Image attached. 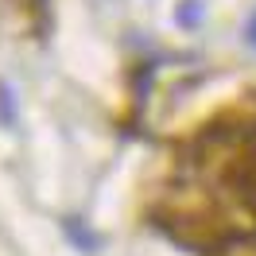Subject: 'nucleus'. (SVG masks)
<instances>
[{"label":"nucleus","mask_w":256,"mask_h":256,"mask_svg":"<svg viewBox=\"0 0 256 256\" xmlns=\"http://www.w3.org/2000/svg\"><path fill=\"white\" fill-rule=\"evenodd\" d=\"M0 124H16V105H12V90L8 86H0Z\"/></svg>","instance_id":"obj_1"},{"label":"nucleus","mask_w":256,"mask_h":256,"mask_svg":"<svg viewBox=\"0 0 256 256\" xmlns=\"http://www.w3.org/2000/svg\"><path fill=\"white\" fill-rule=\"evenodd\" d=\"M66 237H74V240L82 244V248H94V244H97V240L90 237L86 229H82V222H78V218H70V222H66Z\"/></svg>","instance_id":"obj_2"},{"label":"nucleus","mask_w":256,"mask_h":256,"mask_svg":"<svg viewBox=\"0 0 256 256\" xmlns=\"http://www.w3.org/2000/svg\"><path fill=\"white\" fill-rule=\"evenodd\" d=\"M244 43H248V47L256 50V12L248 16V24H244Z\"/></svg>","instance_id":"obj_3"}]
</instances>
